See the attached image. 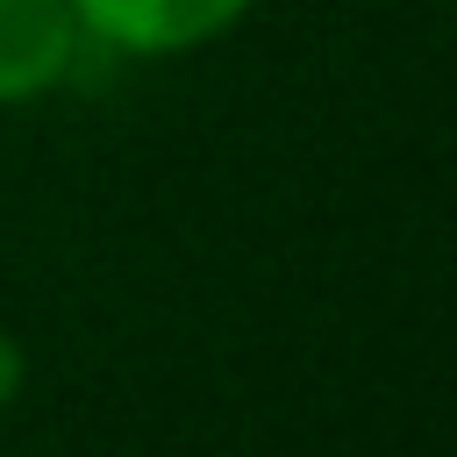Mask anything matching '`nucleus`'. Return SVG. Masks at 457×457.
Masks as SVG:
<instances>
[{"label":"nucleus","mask_w":457,"mask_h":457,"mask_svg":"<svg viewBox=\"0 0 457 457\" xmlns=\"http://www.w3.org/2000/svg\"><path fill=\"white\" fill-rule=\"evenodd\" d=\"M250 14V0H71L79 36L129 50V57H179L214 36H228Z\"/></svg>","instance_id":"obj_1"},{"label":"nucleus","mask_w":457,"mask_h":457,"mask_svg":"<svg viewBox=\"0 0 457 457\" xmlns=\"http://www.w3.org/2000/svg\"><path fill=\"white\" fill-rule=\"evenodd\" d=\"M79 57L71 0H0V107L50 93Z\"/></svg>","instance_id":"obj_2"},{"label":"nucleus","mask_w":457,"mask_h":457,"mask_svg":"<svg viewBox=\"0 0 457 457\" xmlns=\"http://www.w3.org/2000/svg\"><path fill=\"white\" fill-rule=\"evenodd\" d=\"M21 378H29V364H21V343H14L7 328H0V407H7L14 393H21Z\"/></svg>","instance_id":"obj_3"}]
</instances>
